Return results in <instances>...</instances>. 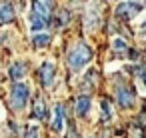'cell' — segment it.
<instances>
[{
	"label": "cell",
	"instance_id": "4fadbf2b",
	"mask_svg": "<svg viewBox=\"0 0 146 138\" xmlns=\"http://www.w3.org/2000/svg\"><path fill=\"white\" fill-rule=\"evenodd\" d=\"M112 118V106L108 100H102V120H110Z\"/></svg>",
	"mask_w": 146,
	"mask_h": 138
},
{
	"label": "cell",
	"instance_id": "e0dca14e",
	"mask_svg": "<svg viewBox=\"0 0 146 138\" xmlns=\"http://www.w3.org/2000/svg\"><path fill=\"white\" fill-rule=\"evenodd\" d=\"M44 2H46V4H50V2H52V0H44Z\"/></svg>",
	"mask_w": 146,
	"mask_h": 138
},
{
	"label": "cell",
	"instance_id": "5bb4252c",
	"mask_svg": "<svg viewBox=\"0 0 146 138\" xmlns=\"http://www.w3.org/2000/svg\"><path fill=\"white\" fill-rule=\"evenodd\" d=\"M112 48H114L116 52H120V50H126V48H128V44H126L124 40H120V38H116V40H114V44H112Z\"/></svg>",
	"mask_w": 146,
	"mask_h": 138
},
{
	"label": "cell",
	"instance_id": "7c38bea8",
	"mask_svg": "<svg viewBox=\"0 0 146 138\" xmlns=\"http://www.w3.org/2000/svg\"><path fill=\"white\" fill-rule=\"evenodd\" d=\"M48 42H50V36H48V34H38V36L32 38V44H34L36 48H44Z\"/></svg>",
	"mask_w": 146,
	"mask_h": 138
},
{
	"label": "cell",
	"instance_id": "8992f818",
	"mask_svg": "<svg viewBox=\"0 0 146 138\" xmlns=\"http://www.w3.org/2000/svg\"><path fill=\"white\" fill-rule=\"evenodd\" d=\"M38 76H40V82H42V86H52V82H54V64L52 62H44L40 68H38Z\"/></svg>",
	"mask_w": 146,
	"mask_h": 138
},
{
	"label": "cell",
	"instance_id": "8fae6325",
	"mask_svg": "<svg viewBox=\"0 0 146 138\" xmlns=\"http://www.w3.org/2000/svg\"><path fill=\"white\" fill-rule=\"evenodd\" d=\"M32 116L38 118V120H44V118H46V106H44V100H42V98H36V102H34V110H32Z\"/></svg>",
	"mask_w": 146,
	"mask_h": 138
},
{
	"label": "cell",
	"instance_id": "6da1fadb",
	"mask_svg": "<svg viewBox=\"0 0 146 138\" xmlns=\"http://www.w3.org/2000/svg\"><path fill=\"white\" fill-rule=\"evenodd\" d=\"M90 58H92L90 46L80 40V42H76V44L70 48V52H68V66H70L74 72H80V70L90 62Z\"/></svg>",
	"mask_w": 146,
	"mask_h": 138
},
{
	"label": "cell",
	"instance_id": "9a60e30c",
	"mask_svg": "<svg viewBox=\"0 0 146 138\" xmlns=\"http://www.w3.org/2000/svg\"><path fill=\"white\" fill-rule=\"evenodd\" d=\"M136 72H138V76H140V80L144 82V86H146V64H142V66H138L136 68Z\"/></svg>",
	"mask_w": 146,
	"mask_h": 138
},
{
	"label": "cell",
	"instance_id": "2e32d148",
	"mask_svg": "<svg viewBox=\"0 0 146 138\" xmlns=\"http://www.w3.org/2000/svg\"><path fill=\"white\" fill-rule=\"evenodd\" d=\"M24 138H38V130H36V126L28 128V130H26V134H24Z\"/></svg>",
	"mask_w": 146,
	"mask_h": 138
},
{
	"label": "cell",
	"instance_id": "5b68a950",
	"mask_svg": "<svg viewBox=\"0 0 146 138\" xmlns=\"http://www.w3.org/2000/svg\"><path fill=\"white\" fill-rule=\"evenodd\" d=\"M116 98H118V104H120L122 108H132V106H134V102H136L134 92H132L128 86H120V88H118V92H116Z\"/></svg>",
	"mask_w": 146,
	"mask_h": 138
},
{
	"label": "cell",
	"instance_id": "9c48e42d",
	"mask_svg": "<svg viewBox=\"0 0 146 138\" xmlns=\"http://www.w3.org/2000/svg\"><path fill=\"white\" fill-rule=\"evenodd\" d=\"M90 106H92L90 96H78L76 98V114L78 116H86L88 110H90Z\"/></svg>",
	"mask_w": 146,
	"mask_h": 138
},
{
	"label": "cell",
	"instance_id": "ba28073f",
	"mask_svg": "<svg viewBox=\"0 0 146 138\" xmlns=\"http://www.w3.org/2000/svg\"><path fill=\"white\" fill-rule=\"evenodd\" d=\"M14 16H16V12H14V6H12L10 2L0 4V24H8V22H12Z\"/></svg>",
	"mask_w": 146,
	"mask_h": 138
},
{
	"label": "cell",
	"instance_id": "3957f363",
	"mask_svg": "<svg viewBox=\"0 0 146 138\" xmlns=\"http://www.w3.org/2000/svg\"><path fill=\"white\" fill-rule=\"evenodd\" d=\"M28 96H30V86L24 82H14L10 88V106L14 110H22L28 102Z\"/></svg>",
	"mask_w": 146,
	"mask_h": 138
},
{
	"label": "cell",
	"instance_id": "52a82bcc",
	"mask_svg": "<svg viewBox=\"0 0 146 138\" xmlns=\"http://www.w3.org/2000/svg\"><path fill=\"white\" fill-rule=\"evenodd\" d=\"M54 120H52V128L56 130V132H62L64 130V124H66V114H64V106H60V104H56L54 106Z\"/></svg>",
	"mask_w": 146,
	"mask_h": 138
},
{
	"label": "cell",
	"instance_id": "30bf717a",
	"mask_svg": "<svg viewBox=\"0 0 146 138\" xmlns=\"http://www.w3.org/2000/svg\"><path fill=\"white\" fill-rule=\"evenodd\" d=\"M8 74H10L12 80H20V78H24V76H26V64H24V62H14V64L10 66Z\"/></svg>",
	"mask_w": 146,
	"mask_h": 138
},
{
	"label": "cell",
	"instance_id": "277c9868",
	"mask_svg": "<svg viewBox=\"0 0 146 138\" xmlns=\"http://www.w3.org/2000/svg\"><path fill=\"white\" fill-rule=\"evenodd\" d=\"M140 10H142V6H140V4L122 2V4H118V8H116V14H118L120 18H124V20H130V18H134Z\"/></svg>",
	"mask_w": 146,
	"mask_h": 138
},
{
	"label": "cell",
	"instance_id": "7a4b0ae2",
	"mask_svg": "<svg viewBox=\"0 0 146 138\" xmlns=\"http://www.w3.org/2000/svg\"><path fill=\"white\" fill-rule=\"evenodd\" d=\"M48 22H50V8L46 4H42L40 0H34L32 2V12L28 16L30 30H42Z\"/></svg>",
	"mask_w": 146,
	"mask_h": 138
}]
</instances>
